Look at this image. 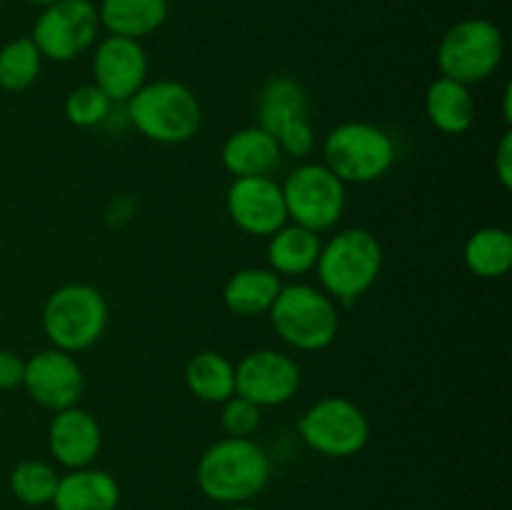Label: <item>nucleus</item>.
<instances>
[{"mask_svg":"<svg viewBox=\"0 0 512 510\" xmlns=\"http://www.w3.org/2000/svg\"><path fill=\"white\" fill-rule=\"evenodd\" d=\"M43 70V53L30 35L13 38L0 48V88L8 93H23Z\"/></svg>","mask_w":512,"mask_h":510,"instance_id":"393cba45","label":"nucleus"},{"mask_svg":"<svg viewBox=\"0 0 512 510\" xmlns=\"http://www.w3.org/2000/svg\"><path fill=\"white\" fill-rule=\"evenodd\" d=\"M283 188L288 223L325 233L340 223L348 205V185L325 163H300L285 175Z\"/></svg>","mask_w":512,"mask_h":510,"instance_id":"0eeeda50","label":"nucleus"},{"mask_svg":"<svg viewBox=\"0 0 512 510\" xmlns=\"http://www.w3.org/2000/svg\"><path fill=\"white\" fill-rule=\"evenodd\" d=\"M275 335L300 353H318L335 340L340 328L338 303L308 283H283L268 310Z\"/></svg>","mask_w":512,"mask_h":510,"instance_id":"20e7f679","label":"nucleus"},{"mask_svg":"<svg viewBox=\"0 0 512 510\" xmlns=\"http://www.w3.org/2000/svg\"><path fill=\"white\" fill-rule=\"evenodd\" d=\"M398 148L388 130L365 120H345L323 140V163L345 185L375 183L390 173Z\"/></svg>","mask_w":512,"mask_h":510,"instance_id":"39448f33","label":"nucleus"},{"mask_svg":"<svg viewBox=\"0 0 512 510\" xmlns=\"http://www.w3.org/2000/svg\"><path fill=\"white\" fill-rule=\"evenodd\" d=\"M463 260L473 275L483 280L505 278L512 268V235L510 230L488 225L465 240Z\"/></svg>","mask_w":512,"mask_h":510,"instance_id":"b1692460","label":"nucleus"},{"mask_svg":"<svg viewBox=\"0 0 512 510\" xmlns=\"http://www.w3.org/2000/svg\"><path fill=\"white\" fill-rule=\"evenodd\" d=\"M273 475V463L263 445L253 438L215 440L198 460L195 480L200 493L213 503H250L265 490Z\"/></svg>","mask_w":512,"mask_h":510,"instance_id":"f257e3e1","label":"nucleus"},{"mask_svg":"<svg viewBox=\"0 0 512 510\" xmlns=\"http://www.w3.org/2000/svg\"><path fill=\"white\" fill-rule=\"evenodd\" d=\"M225 205L235 228L255 238H270L275 230L288 223L283 188L270 175L233 178Z\"/></svg>","mask_w":512,"mask_h":510,"instance_id":"ddd939ff","label":"nucleus"},{"mask_svg":"<svg viewBox=\"0 0 512 510\" xmlns=\"http://www.w3.org/2000/svg\"><path fill=\"white\" fill-rule=\"evenodd\" d=\"M108 300L88 283H68L48 295L43 305V333L50 348L80 353L103 338L108 328Z\"/></svg>","mask_w":512,"mask_h":510,"instance_id":"423d86ee","label":"nucleus"},{"mask_svg":"<svg viewBox=\"0 0 512 510\" xmlns=\"http://www.w3.org/2000/svg\"><path fill=\"white\" fill-rule=\"evenodd\" d=\"M425 115L440 133H468L475 123V100L470 95V85L450 80L445 75L435 78L425 93Z\"/></svg>","mask_w":512,"mask_h":510,"instance_id":"aec40b11","label":"nucleus"},{"mask_svg":"<svg viewBox=\"0 0 512 510\" xmlns=\"http://www.w3.org/2000/svg\"><path fill=\"white\" fill-rule=\"evenodd\" d=\"M220 410V425H223L225 435L230 438H253L255 430L263 423V408L245 400L243 395H233L228 398Z\"/></svg>","mask_w":512,"mask_h":510,"instance_id":"cd10ccee","label":"nucleus"},{"mask_svg":"<svg viewBox=\"0 0 512 510\" xmlns=\"http://www.w3.org/2000/svg\"><path fill=\"white\" fill-rule=\"evenodd\" d=\"M130 125L148 140L160 145H183L198 135L203 123V105L198 95L180 80L145 83L125 103Z\"/></svg>","mask_w":512,"mask_h":510,"instance_id":"7ed1b4c3","label":"nucleus"},{"mask_svg":"<svg viewBox=\"0 0 512 510\" xmlns=\"http://www.w3.org/2000/svg\"><path fill=\"white\" fill-rule=\"evenodd\" d=\"M300 383L303 373L298 360L280 350H253L235 363V395H243L258 408L285 405L298 393Z\"/></svg>","mask_w":512,"mask_h":510,"instance_id":"9b49d317","label":"nucleus"},{"mask_svg":"<svg viewBox=\"0 0 512 510\" xmlns=\"http://www.w3.org/2000/svg\"><path fill=\"white\" fill-rule=\"evenodd\" d=\"M48 448L55 463L68 470L88 468L103 448V430L98 418L80 405L53 413L48 428Z\"/></svg>","mask_w":512,"mask_h":510,"instance_id":"2eb2a0df","label":"nucleus"},{"mask_svg":"<svg viewBox=\"0 0 512 510\" xmlns=\"http://www.w3.org/2000/svg\"><path fill=\"white\" fill-rule=\"evenodd\" d=\"M495 175L505 190L512 188V130H505L500 138L498 150H495Z\"/></svg>","mask_w":512,"mask_h":510,"instance_id":"7c9ffc66","label":"nucleus"},{"mask_svg":"<svg viewBox=\"0 0 512 510\" xmlns=\"http://www.w3.org/2000/svg\"><path fill=\"white\" fill-rule=\"evenodd\" d=\"M280 158H283V153H280L278 140L260 125L235 130L220 150L223 168L233 178L270 175L280 165Z\"/></svg>","mask_w":512,"mask_h":510,"instance_id":"dca6fc26","label":"nucleus"},{"mask_svg":"<svg viewBox=\"0 0 512 510\" xmlns=\"http://www.w3.org/2000/svg\"><path fill=\"white\" fill-rule=\"evenodd\" d=\"M255 113H258L260 128L275 135L295 120L310 118V95L293 75H275L260 88Z\"/></svg>","mask_w":512,"mask_h":510,"instance_id":"a211bd4d","label":"nucleus"},{"mask_svg":"<svg viewBox=\"0 0 512 510\" xmlns=\"http://www.w3.org/2000/svg\"><path fill=\"white\" fill-rule=\"evenodd\" d=\"M118 503V480L108 470L93 465L60 475L58 490L53 495L55 510H115Z\"/></svg>","mask_w":512,"mask_h":510,"instance_id":"f3484780","label":"nucleus"},{"mask_svg":"<svg viewBox=\"0 0 512 510\" xmlns=\"http://www.w3.org/2000/svg\"><path fill=\"white\" fill-rule=\"evenodd\" d=\"M25 3L38 5V8H45V5H50V3H53V0H25Z\"/></svg>","mask_w":512,"mask_h":510,"instance_id":"72a5a7b5","label":"nucleus"},{"mask_svg":"<svg viewBox=\"0 0 512 510\" xmlns=\"http://www.w3.org/2000/svg\"><path fill=\"white\" fill-rule=\"evenodd\" d=\"M280 145V153L290 155V158L305 160L315 148V130L310 125V118L295 120V123L285 125L273 135Z\"/></svg>","mask_w":512,"mask_h":510,"instance_id":"c85d7f7f","label":"nucleus"},{"mask_svg":"<svg viewBox=\"0 0 512 510\" xmlns=\"http://www.w3.org/2000/svg\"><path fill=\"white\" fill-rule=\"evenodd\" d=\"M380 270L383 245L365 228H345L330 235L315 263L320 290L343 305H353L363 298L380 278Z\"/></svg>","mask_w":512,"mask_h":510,"instance_id":"f03ea898","label":"nucleus"},{"mask_svg":"<svg viewBox=\"0 0 512 510\" xmlns=\"http://www.w3.org/2000/svg\"><path fill=\"white\" fill-rule=\"evenodd\" d=\"M93 78L113 103H128L148 83V55L143 43L123 35H108L95 43Z\"/></svg>","mask_w":512,"mask_h":510,"instance_id":"4468645a","label":"nucleus"},{"mask_svg":"<svg viewBox=\"0 0 512 510\" xmlns=\"http://www.w3.org/2000/svg\"><path fill=\"white\" fill-rule=\"evenodd\" d=\"M228 510H263L258 505H250V503H240V505H228Z\"/></svg>","mask_w":512,"mask_h":510,"instance_id":"473e14b6","label":"nucleus"},{"mask_svg":"<svg viewBox=\"0 0 512 510\" xmlns=\"http://www.w3.org/2000/svg\"><path fill=\"white\" fill-rule=\"evenodd\" d=\"M25 360L13 350L0 348V390H13L23 385Z\"/></svg>","mask_w":512,"mask_h":510,"instance_id":"c756f323","label":"nucleus"},{"mask_svg":"<svg viewBox=\"0 0 512 510\" xmlns=\"http://www.w3.org/2000/svg\"><path fill=\"white\" fill-rule=\"evenodd\" d=\"M185 385L203 403L220 405L235 395V365L218 350H200L185 363Z\"/></svg>","mask_w":512,"mask_h":510,"instance_id":"5701e85b","label":"nucleus"},{"mask_svg":"<svg viewBox=\"0 0 512 510\" xmlns=\"http://www.w3.org/2000/svg\"><path fill=\"white\" fill-rule=\"evenodd\" d=\"M0 5H3V0H0Z\"/></svg>","mask_w":512,"mask_h":510,"instance_id":"f704fd0d","label":"nucleus"},{"mask_svg":"<svg viewBox=\"0 0 512 510\" xmlns=\"http://www.w3.org/2000/svg\"><path fill=\"white\" fill-rule=\"evenodd\" d=\"M510 98H512V88H510V85H505V93H503V118H505V123H510V120H512Z\"/></svg>","mask_w":512,"mask_h":510,"instance_id":"2f4dec72","label":"nucleus"},{"mask_svg":"<svg viewBox=\"0 0 512 510\" xmlns=\"http://www.w3.org/2000/svg\"><path fill=\"white\" fill-rule=\"evenodd\" d=\"M58 480V470L45 460H23L10 473V490L20 503L40 508V505L53 503Z\"/></svg>","mask_w":512,"mask_h":510,"instance_id":"a878e982","label":"nucleus"},{"mask_svg":"<svg viewBox=\"0 0 512 510\" xmlns=\"http://www.w3.org/2000/svg\"><path fill=\"white\" fill-rule=\"evenodd\" d=\"M283 288V278L270 268L235 270L223 288V303L238 318L268 315Z\"/></svg>","mask_w":512,"mask_h":510,"instance_id":"6ab92c4d","label":"nucleus"},{"mask_svg":"<svg viewBox=\"0 0 512 510\" xmlns=\"http://www.w3.org/2000/svg\"><path fill=\"white\" fill-rule=\"evenodd\" d=\"M298 433L310 450L325 458H353L368 445L370 420L350 398L325 395L300 415Z\"/></svg>","mask_w":512,"mask_h":510,"instance_id":"1a4fd4ad","label":"nucleus"},{"mask_svg":"<svg viewBox=\"0 0 512 510\" xmlns=\"http://www.w3.org/2000/svg\"><path fill=\"white\" fill-rule=\"evenodd\" d=\"M23 388L40 408L58 413L80 403L85 390V373L73 353L45 348L25 360Z\"/></svg>","mask_w":512,"mask_h":510,"instance_id":"f8f14e48","label":"nucleus"},{"mask_svg":"<svg viewBox=\"0 0 512 510\" xmlns=\"http://www.w3.org/2000/svg\"><path fill=\"white\" fill-rule=\"evenodd\" d=\"M505 58L503 30L488 18H465L440 38V75L475 85L488 80Z\"/></svg>","mask_w":512,"mask_h":510,"instance_id":"6e6552de","label":"nucleus"},{"mask_svg":"<svg viewBox=\"0 0 512 510\" xmlns=\"http://www.w3.org/2000/svg\"><path fill=\"white\" fill-rule=\"evenodd\" d=\"M63 110L68 123H73L75 128H98V125H103L110 118L113 100L98 85L88 83L70 90Z\"/></svg>","mask_w":512,"mask_h":510,"instance_id":"bb28decb","label":"nucleus"},{"mask_svg":"<svg viewBox=\"0 0 512 510\" xmlns=\"http://www.w3.org/2000/svg\"><path fill=\"white\" fill-rule=\"evenodd\" d=\"M98 5L90 0H53L33 25V43L43 58L70 63L98 43Z\"/></svg>","mask_w":512,"mask_h":510,"instance_id":"9d476101","label":"nucleus"},{"mask_svg":"<svg viewBox=\"0 0 512 510\" xmlns=\"http://www.w3.org/2000/svg\"><path fill=\"white\" fill-rule=\"evenodd\" d=\"M100 28L110 35L143 40L168 18V0H100Z\"/></svg>","mask_w":512,"mask_h":510,"instance_id":"4be33fe9","label":"nucleus"},{"mask_svg":"<svg viewBox=\"0 0 512 510\" xmlns=\"http://www.w3.org/2000/svg\"><path fill=\"white\" fill-rule=\"evenodd\" d=\"M323 240L320 233L303 228V225L285 223L268 238V263L280 278H300L315 270Z\"/></svg>","mask_w":512,"mask_h":510,"instance_id":"412c9836","label":"nucleus"}]
</instances>
